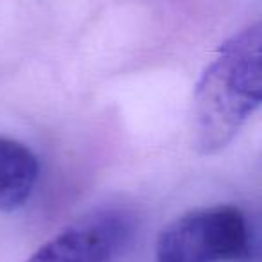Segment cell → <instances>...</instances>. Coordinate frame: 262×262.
Wrapping results in <instances>:
<instances>
[{
    "label": "cell",
    "mask_w": 262,
    "mask_h": 262,
    "mask_svg": "<svg viewBox=\"0 0 262 262\" xmlns=\"http://www.w3.org/2000/svg\"><path fill=\"white\" fill-rule=\"evenodd\" d=\"M133 232L135 223L126 212H92L47 241L27 262H113Z\"/></svg>",
    "instance_id": "3"
},
{
    "label": "cell",
    "mask_w": 262,
    "mask_h": 262,
    "mask_svg": "<svg viewBox=\"0 0 262 262\" xmlns=\"http://www.w3.org/2000/svg\"><path fill=\"white\" fill-rule=\"evenodd\" d=\"M40 174L38 158L27 146L0 137V212H13L31 198Z\"/></svg>",
    "instance_id": "4"
},
{
    "label": "cell",
    "mask_w": 262,
    "mask_h": 262,
    "mask_svg": "<svg viewBox=\"0 0 262 262\" xmlns=\"http://www.w3.org/2000/svg\"><path fill=\"white\" fill-rule=\"evenodd\" d=\"M157 262H246L251 257L244 214L232 205L196 208L160 232Z\"/></svg>",
    "instance_id": "2"
},
{
    "label": "cell",
    "mask_w": 262,
    "mask_h": 262,
    "mask_svg": "<svg viewBox=\"0 0 262 262\" xmlns=\"http://www.w3.org/2000/svg\"><path fill=\"white\" fill-rule=\"evenodd\" d=\"M262 106V22L233 34L205 69L192 99V146L200 155L225 149Z\"/></svg>",
    "instance_id": "1"
}]
</instances>
